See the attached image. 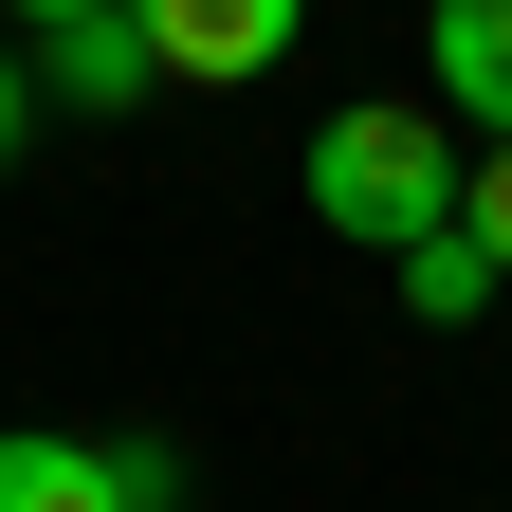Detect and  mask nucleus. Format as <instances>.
I'll return each mask as SVG.
<instances>
[{"mask_svg": "<svg viewBox=\"0 0 512 512\" xmlns=\"http://www.w3.org/2000/svg\"><path fill=\"white\" fill-rule=\"evenodd\" d=\"M183 476H165V439H0V512H165Z\"/></svg>", "mask_w": 512, "mask_h": 512, "instance_id": "f03ea898", "label": "nucleus"}, {"mask_svg": "<svg viewBox=\"0 0 512 512\" xmlns=\"http://www.w3.org/2000/svg\"><path fill=\"white\" fill-rule=\"evenodd\" d=\"M0 19H92V0H0Z\"/></svg>", "mask_w": 512, "mask_h": 512, "instance_id": "1a4fd4ad", "label": "nucleus"}, {"mask_svg": "<svg viewBox=\"0 0 512 512\" xmlns=\"http://www.w3.org/2000/svg\"><path fill=\"white\" fill-rule=\"evenodd\" d=\"M311 220L366 238V256H403L421 220H458V128L439 110H330L311 128Z\"/></svg>", "mask_w": 512, "mask_h": 512, "instance_id": "f257e3e1", "label": "nucleus"}, {"mask_svg": "<svg viewBox=\"0 0 512 512\" xmlns=\"http://www.w3.org/2000/svg\"><path fill=\"white\" fill-rule=\"evenodd\" d=\"M421 74H439L458 128H512V0H439V19H421Z\"/></svg>", "mask_w": 512, "mask_h": 512, "instance_id": "20e7f679", "label": "nucleus"}, {"mask_svg": "<svg viewBox=\"0 0 512 512\" xmlns=\"http://www.w3.org/2000/svg\"><path fill=\"white\" fill-rule=\"evenodd\" d=\"M494 293H512V275H494L476 220H421V238H403V311H421V330H458V311H494Z\"/></svg>", "mask_w": 512, "mask_h": 512, "instance_id": "423d86ee", "label": "nucleus"}, {"mask_svg": "<svg viewBox=\"0 0 512 512\" xmlns=\"http://www.w3.org/2000/svg\"><path fill=\"white\" fill-rule=\"evenodd\" d=\"M55 92H74V110H128V92H165L147 19H128V0H92V19H55Z\"/></svg>", "mask_w": 512, "mask_h": 512, "instance_id": "39448f33", "label": "nucleus"}, {"mask_svg": "<svg viewBox=\"0 0 512 512\" xmlns=\"http://www.w3.org/2000/svg\"><path fill=\"white\" fill-rule=\"evenodd\" d=\"M128 19H147V55H165V74L256 92V74H275V55L311 37V0H128Z\"/></svg>", "mask_w": 512, "mask_h": 512, "instance_id": "7ed1b4c3", "label": "nucleus"}, {"mask_svg": "<svg viewBox=\"0 0 512 512\" xmlns=\"http://www.w3.org/2000/svg\"><path fill=\"white\" fill-rule=\"evenodd\" d=\"M458 220L494 238V275H512V128H476V165H458Z\"/></svg>", "mask_w": 512, "mask_h": 512, "instance_id": "0eeeda50", "label": "nucleus"}, {"mask_svg": "<svg viewBox=\"0 0 512 512\" xmlns=\"http://www.w3.org/2000/svg\"><path fill=\"white\" fill-rule=\"evenodd\" d=\"M0 165H19V55H0Z\"/></svg>", "mask_w": 512, "mask_h": 512, "instance_id": "6e6552de", "label": "nucleus"}]
</instances>
